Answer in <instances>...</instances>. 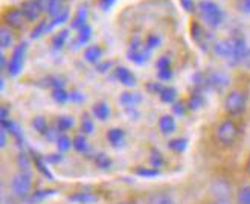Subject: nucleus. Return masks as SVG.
<instances>
[{"instance_id": "1", "label": "nucleus", "mask_w": 250, "mask_h": 204, "mask_svg": "<svg viewBox=\"0 0 250 204\" xmlns=\"http://www.w3.org/2000/svg\"><path fill=\"white\" fill-rule=\"evenodd\" d=\"M197 11L200 19L203 20V23L208 28L217 29L221 26V23L224 20V12L214 0H200L197 3Z\"/></svg>"}, {"instance_id": "2", "label": "nucleus", "mask_w": 250, "mask_h": 204, "mask_svg": "<svg viewBox=\"0 0 250 204\" xmlns=\"http://www.w3.org/2000/svg\"><path fill=\"white\" fill-rule=\"evenodd\" d=\"M247 108V95L243 90H232L224 99V110L230 116H238Z\"/></svg>"}, {"instance_id": "3", "label": "nucleus", "mask_w": 250, "mask_h": 204, "mask_svg": "<svg viewBox=\"0 0 250 204\" xmlns=\"http://www.w3.org/2000/svg\"><path fill=\"white\" fill-rule=\"evenodd\" d=\"M238 134H240V128L232 119L223 121L217 128V139H218V142L224 146L233 145L235 140L238 139Z\"/></svg>"}, {"instance_id": "4", "label": "nucleus", "mask_w": 250, "mask_h": 204, "mask_svg": "<svg viewBox=\"0 0 250 204\" xmlns=\"http://www.w3.org/2000/svg\"><path fill=\"white\" fill-rule=\"evenodd\" d=\"M2 19H3V24L9 26L11 29H17V31H21L28 21L26 17H24V14L21 12V9L17 6L6 8L2 14Z\"/></svg>"}, {"instance_id": "5", "label": "nucleus", "mask_w": 250, "mask_h": 204, "mask_svg": "<svg viewBox=\"0 0 250 204\" xmlns=\"http://www.w3.org/2000/svg\"><path fill=\"white\" fill-rule=\"evenodd\" d=\"M24 54H26V44H19L14 52H12L11 58H9V62H8V73L11 76H17L21 69H23V64H24Z\"/></svg>"}, {"instance_id": "6", "label": "nucleus", "mask_w": 250, "mask_h": 204, "mask_svg": "<svg viewBox=\"0 0 250 204\" xmlns=\"http://www.w3.org/2000/svg\"><path fill=\"white\" fill-rule=\"evenodd\" d=\"M20 9L26 17L28 21H39L43 11H44V6L39 2V0H23L21 5H20Z\"/></svg>"}, {"instance_id": "7", "label": "nucleus", "mask_w": 250, "mask_h": 204, "mask_svg": "<svg viewBox=\"0 0 250 204\" xmlns=\"http://www.w3.org/2000/svg\"><path fill=\"white\" fill-rule=\"evenodd\" d=\"M229 82V76L224 72H210L206 75V87L214 88V90H224Z\"/></svg>"}, {"instance_id": "8", "label": "nucleus", "mask_w": 250, "mask_h": 204, "mask_svg": "<svg viewBox=\"0 0 250 204\" xmlns=\"http://www.w3.org/2000/svg\"><path fill=\"white\" fill-rule=\"evenodd\" d=\"M11 187L17 195H26L31 189V177L28 172H20L14 175L11 182Z\"/></svg>"}, {"instance_id": "9", "label": "nucleus", "mask_w": 250, "mask_h": 204, "mask_svg": "<svg viewBox=\"0 0 250 204\" xmlns=\"http://www.w3.org/2000/svg\"><path fill=\"white\" fill-rule=\"evenodd\" d=\"M157 75L162 81H169L172 78V70H171V61L168 57H160L156 62Z\"/></svg>"}, {"instance_id": "10", "label": "nucleus", "mask_w": 250, "mask_h": 204, "mask_svg": "<svg viewBox=\"0 0 250 204\" xmlns=\"http://www.w3.org/2000/svg\"><path fill=\"white\" fill-rule=\"evenodd\" d=\"M115 75H116V80L122 85H125V87H134L136 85V76L133 75V72L130 69H127V67H118Z\"/></svg>"}, {"instance_id": "11", "label": "nucleus", "mask_w": 250, "mask_h": 204, "mask_svg": "<svg viewBox=\"0 0 250 204\" xmlns=\"http://www.w3.org/2000/svg\"><path fill=\"white\" fill-rule=\"evenodd\" d=\"M142 96L141 93H131V92H124L119 96V102L127 108V110H134L137 104H141Z\"/></svg>"}, {"instance_id": "12", "label": "nucleus", "mask_w": 250, "mask_h": 204, "mask_svg": "<svg viewBox=\"0 0 250 204\" xmlns=\"http://www.w3.org/2000/svg\"><path fill=\"white\" fill-rule=\"evenodd\" d=\"M85 20H87V6H80L75 12V16L72 19V29L80 31L83 26H85Z\"/></svg>"}, {"instance_id": "13", "label": "nucleus", "mask_w": 250, "mask_h": 204, "mask_svg": "<svg viewBox=\"0 0 250 204\" xmlns=\"http://www.w3.org/2000/svg\"><path fill=\"white\" fill-rule=\"evenodd\" d=\"M66 8L67 6H64V0H49L46 5V11L51 19H55L57 16H60Z\"/></svg>"}, {"instance_id": "14", "label": "nucleus", "mask_w": 250, "mask_h": 204, "mask_svg": "<svg viewBox=\"0 0 250 204\" xmlns=\"http://www.w3.org/2000/svg\"><path fill=\"white\" fill-rule=\"evenodd\" d=\"M159 128L164 134H171L176 130V119L169 114H164L160 119H159Z\"/></svg>"}, {"instance_id": "15", "label": "nucleus", "mask_w": 250, "mask_h": 204, "mask_svg": "<svg viewBox=\"0 0 250 204\" xmlns=\"http://www.w3.org/2000/svg\"><path fill=\"white\" fill-rule=\"evenodd\" d=\"M107 139H108V142H110L111 146L119 148V146L124 143L125 133H124V130H121V128H111V130H108V133H107Z\"/></svg>"}, {"instance_id": "16", "label": "nucleus", "mask_w": 250, "mask_h": 204, "mask_svg": "<svg viewBox=\"0 0 250 204\" xmlns=\"http://www.w3.org/2000/svg\"><path fill=\"white\" fill-rule=\"evenodd\" d=\"M14 43V35H12V29L6 24H2V29H0V46L2 49H8Z\"/></svg>"}, {"instance_id": "17", "label": "nucleus", "mask_w": 250, "mask_h": 204, "mask_svg": "<svg viewBox=\"0 0 250 204\" xmlns=\"http://www.w3.org/2000/svg\"><path fill=\"white\" fill-rule=\"evenodd\" d=\"M92 111L95 114V118L98 121H103V122L107 121L110 116V107H108V104H105V102H96L92 108Z\"/></svg>"}, {"instance_id": "18", "label": "nucleus", "mask_w": 250, "mask_h": 204, "mask_svg": "<svg viewBox=\"0 0 250 204\" xmlns=\"http://www.w3.org/2000/svg\"><path fill=\"white\" fill-rule=\"evenodd\" d=\"M191 35H192V40L195 43H198L200 46H202L205 49V40H206V32L205 29L200 26V24L197 21H194L191 24Z\"/></svg>"}, {"instance_id": "19", "label": "nucleus", "mask_w": 250, "mask_h": 204, "mask_svg": "<svg viewBox=\"0 0 250 204\" xmlns=\"http://www.w3.org/2000/svg\"><path fill=\"white\" fill-rule=\"evenodd\" d=\"M101 57H103V49L99 46H96V44L85 47V50H84V58H85V61H89V62H95V64H98V61Z\"/></svg>"}, {"instance_id": "20", "label": "nucleus", "mask_w": 250, "mask_h": 204, "mask_svg": "<svg viewBox=\"0 0 250 204\" xmlns=\"http://www.w3.org/2000/svg\"><path fill=\"white\" fill-rule=\"evenodd\" d=\"M229 190V186L224 182H215L214 186H212V194L217 197V200H228Z\"/></svg>"}, {"instance_id": "21", "label": "nucleus", "mask_w": 250, "mask_h": 204, "mask_svg": "<svg viewBox=\"0 0 250 204\" xmlns=\"http://www.w3.org/2000/svg\"><path fill=\"white\" fill-rule=\"evenodd\" d=\"M69 200L75 201V203H80V204H92V203L98 201V197L93 195V194H89V192H80L77 195L69 197Z\"/></svg>"}, {"instance_id": "22", "label": "nucleus", "mask_w": 250, "mask_h": 204, "mask_svg": "<svg viewBox=\"0 0 250 204\" xmlns=\"http://www.w3.org/2000/svg\"><path fill=\"white\" fill-rule=\"evenodd\" d=\"M160 101L165 104H174V101L177 98V90L174 87H164V90L160 92Z\"/></svg>"}, {"instance_id": "23", "label": "nucleus", "mask_w": 250, "mask_h": 204, "mask_svg": "<svg viewBox=\"0 0 250 204\" xmlns=\"http://www.w3.org/2000/svg\"><path fill=\"white\" fill-rule=\"evenodd\" d=\"M92 38V28L89 26V24H85V26H83L80 31H78V35H77V44L78 46H84L89 43V40Z\"/></svg>"}, {"instance_id": "24", "label": "nucleus", "mask_w": 250, "mask_h": 204, "mask_svg": "<svg viewBox=\"0 0 250 204\" xmlns=\"http://www.w3.org/2000/svg\"><path fill=\"white\" fill-rule=\"evenodd\" d=\"M205 105V98L202 93H194L191 95L189 101H188V108L189 110H198V108H202Z\"/></svg>"}, {"instance_id": "25", "label": "nucleus", "mask_w": 250, "mask_h": 204, "mask_svg": "<svg viewBox=\"0 0 250 204\" xmlns=\"http://www.w3.org/2000/svg\"><path fill=\"white\" fill-rule=\"evenodd\" d=\"M2 128L3 130H6L9 134H12L14 136L17 140H21V133H20V128L19 126L12 122V121H9V119H5V121H2Z\"/></svg>"}, {"instance_id": "26", "label": "nucleus", "mask_w": 250, "mask_h": 204, "mask_svg": "<svg viewBox=\"0 0 250 204\" xmlns=\"http://www.w3.org/2000/svg\"><path fill=\"white\" fill-rule=\"evenodd\" d=\"M32 126L35 128V131L37 133H40V134H47V131H49V125H47V121L44 119V118H42V116H37V118H34V121H32Z\"/></svg>"}, {"instance_id": "27", "label": "nucleus", "mask_w": 250, "mask_h": 204, "mask_svg": "<svg viewBox=\"0 0 250 204\" xmlns=\"http://www.w3.org/2000/svg\"><path fill=\"white\" fill-rule=\"evenodd\" d=\"M186 146H188V140L182 139V137L172 139V140H169V142H168V148L172 149V151H176V152H183L186 149Z\"/></svg>"}, {"instance_id": "28", "label": "nucleus", "mask_w": 250, "mask_h": 204, "mask_svg": "<svg viewBox=\"0 0 250 204\" xmlns=\"http://www.w3.org/2000/svg\"><path fill=\"white\" fill-rule=\"evenodd\" d=\"M52 98L57 104H64L67 99H70V95L62 87H58V88H54L52 90Z\"/></svg>"}, {"instance_id": "29", "label": "nucleus", "mask_w": 250, "mask_h": 204, "mask_svg": "<svg viewBox=\"0 0 250 204\" xmlns=\"http://www.w3.org/2000/svg\"><path fill=\"white\" fill-rule=\"evenodd\" d=\"M95 163L98 168L101 169H108L111 166V160L107 154H104V152H98V154L95 156Z\"/></svg>"}, {"instance_id": "30", "label": "nucleus", "mask_w": 250, "mask_h": 204, "mask_svg": "<svg viewBox=\"0 0 250 204\" xmlns=\"http://www.w3.org/2000/svg\"><path fill=\"white\" fill-rule=\"evenodd\" d=\"M67 37H69V31L67 29H62L60 31L54 38H52V44L55 49H61L62 46H64L66 40H67Z\"/></svg>"}, {"instance_id": "31", "label": "nucleus", "mask_w": 250, "mask_h": 204, "mask_svg": "<svg viewBox=\"0 0 250 204\" xmlns=\"http://www.w3.org/2000/svg\"><path fill=\"white\" fill-rule=\"evenodd\" d=\"M146 204H176L172 201V198H169L168 195H164V194H156V195H151L148 198V203Z\"/></svg>"}, {"instance_id": "32", "label": "nucleus", "mask_w": 250, "mask_h": 204, "mask_svg": "<svg viewBox=\"0 0 250 204\" xmlns=\"http://www.w3.org/2000/svg\"><path fill=\"white\" fill-rule=\"evenodd\" d=\"M72 146L80 151V152H85L89 149V143H87V139L84 136H77L73 140H72Z\"/></svg>"}, {"instance_id": "33", "label": "nucleus", "mask_w": 250, "mask_h": 204, "mask_svg": "<svg viewBox=\"0 0 250 204\" xmlns=\"http://www.w3.org/2000/svg\"><path fill=\"white\" fill-rule=\"evenodd\" d=\"M47 31H49V21H47V20H42V21H39V24H37V26L34 28L31 37H32V38H39V37H42L43 34H47Z\"/></svg>"}, {"instance_id": "34", "label": "nucleus", "mask_w": 250, "mask_h": 204, "mask_svg": "<svg viewBox=\"0 0 250 204\" xmlns=\"http://www.w3.org/2000/svg\"><path fill=\"white\" fill-rule=\"evenodd\" d=\"M58 131H67L73 126V119L70 116H60L57 121Z\"/></svg>"}, {"instance_id": "35", "label": "nucleus", "mask_w": 250, "mask_h": 204, "mask_svg": "<svg viewBox=\"0 0 250 204\" xmlns=\"http://www.w3.org/2000/svg\"><path fill=\"white\" fill-rule=\"evenodd\" d=\"M159 44H160V37H157L156 34H149L146 37L145 43H144V46H145V49L148 50V52H151L153 49L159 47Z\"/></svg>"}, {"instance_id": "36", "label": "nucleus", "mask_w": 250, "mask_h": 204, "mask_svg": "<svg viewBox=\"0 0 250 204\" xmlns=\"http://www.w3.org/2000/svg\"><path fill=\"white\" fill-rule=\"evenodd\" d=\"M238 204H250V186H243L238 190Z\"/></svg>"}, {"instance_id": "37", "label": "nucleus", "mask_w": 250, "mask_h": 204, "mask_svg": "<svg viewBox=\"0 0 250 204\" xmlns=\"http://www.w3.org/2000/svg\"><path fill=\"white\" fill-rule=\"evenodd\" d=\"M81 131H83L84 134H92V133H93V121L90 119L89 114H84V116H83Z\"/></svg>"}, {"instance_id": "38", "label": "nucleus", "mask_w": 250, "mask_h": 204, "mask_svg": "<svg viewBox=\"0 0 250 204\" xmlns=\"http://www.w3.org/2000/svg\"><path fill=\"white\" fill-rule=\"evenodd\" d=\"M57 146L60 151H67L72 146V140L66 134H60V137L57 139Z\"/></svg>"}, {"instance_id": "39", "label": "nucleus", "mask_w": 250, "mask_h": 204, "mask_svg": "<svg viewBox=\"0 0 250 204\" xmlns=\"http://www.w3.org/2000/svg\"><path fill=\"white\" fill-rule=\"evenodd\" d=\"M149 162H151L153 168H160L162 164H164V157H162V154L157 151V149H153L151 151V157H149Z\"/></svg>"}, {"instance_id": "40", "label": "nucleus", "mask_w": 250, "mask_h": 204, "mask_svg": "<svg viewBox=\"0 0 250 204\" xmlns=\"http://www.w3.org/2000/svg\"><path fill=\"white\" fill-rule=\"evenodd\" d=\"M34 160H35V164H37V168H39V171H40L43 175L49 177V178H51V180H52V174L49 172V169H46V166H44L43 160H42L40 157H34Z\"/></svg>"}, {"instance_id": "41", "label": "nucleus", "mask_w": 250, "mask_h": 204, "mask_svg": "<svg viewBox=\"0 0 250 204\" xmlns=\"http://www.w3.org/2000/svg\"><path fill=\"white\" fill-rule=\"evenodd\" d=\"M136 174L141 175V177H157L159 175V171L156 168L153 169H144V168H137L136 169Z\"/></svg>"}, {"instance_id": "42", "label": "nucleus", "mask_w": 250, "mask_h": 204, "mask_svg": "<svg viewBox=\"0 0 250 204\" xmlns=\"http://www.w3.org/2000/svg\"><path fill=\"white\" fill-rule=\"evenodd\" d=\"M172 111L176 113L177 116H183V114L186 113V104H185V102H174Z\"/></svg>"}, {"instance_id": "43", "label": "nucleus", "mask_w": 250, "mask_h": 204, "mask_svg": "<svg viewBox=\"0 0 250 204\" xmlns=\"http://www.w3.org/2000/svg\"><path fill=\"white\" fill-rule=\"evenodd\" d=\"M180 3L186 12H194L197 9V5L194 3V0H180Z\"/></svg>"}, {"instance_id": "44", "label": "nucleus", "mask_w": 250, "mask_h": 204, "mask_svg": "<svg viewBox=\"0 0 250 204\" xmlns=\"http://www.w3.org/2000/svg\"><path fill=\"white\" fill-rule=\"evenodd\" d=\"M238 8L243 14H250V0H238Z\"/></svg>"}, {"instance_id": "45", "label": "nucleus", "mask_w": 250, "mask_h": 204, "mask_svg": "<svg viewBox=\"0 0 250 204\" xmlns=\"http://www.w3.org/2000/svg\"><path fill=\"white\" fill-rule=\"evenodd\" d=\"M115 2H116V0H98V6L101 8L103 11H108L111 6H113Z\"/></svg>"}, {"instance_id": "46", "label": "nucleus", "mask_w": 250, "mask_h": 204, "mask_svg": "<svg viewBox=\"0 0 250 204\" xmlns=\"http://www.w3.org/2000/svg\"><path fill=\"white\" fill-rule=\"evenodd\" d=\"M148 90L153 92L156 95H160V92L164 90V85H160L159 82H154V84H148Z\"/></svg>"}, {"instance_id": "47", "label": "nucleus", "mask_w": 250, "mask_h": 204, "mask_svg": "<svg viewBox=\"0 0 250 204\" xmlns=\"http://www.w3.org/2000/svg\"><path fill=\"white\" fill-rule=\"evenodd\" d=\"M110 66H111L110 61H104V62H98L96 69H98V72H105L107 69H110Z\"/></svg>"}, {"instance_id": "48", "label": "nucleus", "mask_w": 250, "mask_h": 204, "mask_svg": "<svg viewBox=\"0 0 250 204\" xmlns=\"http://www.w3.org/2000/svg\"><path fill=\"white\" fill-rule=\"evenodd\" d=\"M70 99L75 101V102H80V101H84V95H81L78 92H72L70 93Z\"/></svg>"}, {"instance_id": "49", "label": "nucleus", "mask_w": 250, "mask_h": 204, "mask_svg": "<svg viewBox=\"0 0 250 204\" xmlns=\"http://www.w3.org/2000/svg\"><path fill=\"white\" fill-rule=\"evenodd\" d=\"M241 64H244V66H247V67H250V49L246 52V55L243 57V61H241Z\"/></svg>"}, {"instance_id": "50", "label": "nucleus", "mask_w": 250, "mask_h": 204, "mask_svg": "<svg viewBox=\"0 0 250 204\" xmlns=\"http://www.w3.org/2000/svg\"><path fill=\"white\" fill-rule=\"evenodd\" d=\"M0 139H2V143H0V145L5 146L6 145V130L2 128V131H0Z\"/></svg>"}, {"instance_id": "51", "label": "nucleus", "mask_w": 250, "mask_h": 204, "mask_svg": "<svg viewBox=\"0 0 250 204\" xmlns=\"http://www.w3.org/2000/svg\"><path fill=\"white\" fill-rule=\"evenodd\" d=\"M8 119V108L6 107H2V121Z\"/></svg>"}, {"instance_id": "52", "label": "nucleus", "mask_w": 250, "mask_h": 204, "mask_svg": "<svg viewBox=\"0 0 250 204\" xmlns=\"http://www.w3.org/2000/svg\"><path fill=\"white\" fill-rule=\"evenodd\" d=\"M210 204H230L228 200H217V201H214V203H210Z\"/></svg>"}, {"instance_id": "53", "label": "nucleus", "mask_w": 250, "mask_h": 204, "mask_svg": "<svg viewBox=\"0 0 250 204\" xmlns=\"http://www.w3.org/2000/svg\"><path fill=\"white\" fill-rule=\"evenodd\" d=\"M5 64H6V60H5V55L2 54V70H5Z\"/></svg>"}, {"instance_id": "54", "label": "nucleus", "mask_w": 250, "mask_h": 204, "mask_svg": "<svg viewBox=\"0 0 250 204\" xmlns=\"http://www.w3.org/2000/svg\"><path fill=\"white\" fill-rule=\"evenodd\" d=\"M246 169H247V172H249V175H250V157H249V160H247V163H246Z\"/></svg>"}, {"instance_id": "55", "label": "nucleus", "mask_w": 250, "mask_h": 204, "mask_svg": "<svg viewBox=\"0 0 250 204\" xmlns=\"http://www.w3.org/2000/svg\"><path fill=\"white\" fill-rule=\"evenodd\" d=\"M122 204H127V203H122Z\"/></svg>"}]
</instances>
